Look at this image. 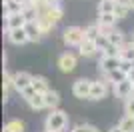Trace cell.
Returning a JSON list of instances; mask_svg holds the SVG:
<instances>
[{
  "label": "cell",
  "instance_id": "1",
  "mask_svg": "<svg viewBox=\"0 0 134 132\" xmlns=\"http://www.w3.org/2000/svg\"><path fill=\"white\" fill-rule=\"evenodd\" d=\"M66 124H68V114L64 110H52L44 120L46 132H60L66 128Z\"/></svg>",
  "mask_w": 134,
  "mask_h": 132
},
{
  "label": "cell",
  "instance_id": "2",
  "mask_svg": "<svg viewBox=\"0 0 134 132\" xmlns=\"http://www.w3.org/2000/svg\"><path fill=\"white\" fill-rule=\"evenodd\" d=\"M62 40L68 46H80V44L86 40V34H84V28L80 26H68L64 32H62Z\"/></svg>",
  "mask_w": 134,
  "mask_h": 132
},
{
  "label": "cell",
  "instance_id": "3",
  "mask_svg": "<svg viewBox=\"0 0 134 132\" xmlns=\"http://www.w3.org/2000/svg\"><path fill=\"white\" fill-rule=\"evenodd\" d=\"M90 90H92V80L88 78H78L72 84V94L76 98H90Z\"/></svg>",
  "mask_w": 134,
  "mask_h": 132
},
{
  "label": "cell",
  "instance_id": "4",
  "mask_svg": "<svg viewBox=\"0 0 134 132\" xmlns=\"http://www.w3.org/2000/svg\"><path fill=\"white\" fill-rule=\"evenodd\" d=\"M120 62H122V58L120 56H102L100 62H98V70L102 72V74H108V72H114L120 68Z\"/></svg>",
  "mask_w": 134,
  "mask_h": 132
},
{
  "label": "cell",
  "instance_id": "5",
  "mask_svg": "<svg viewBox=\"0 0 134 132\" xmlns=\"http://www.w3.org/2000/svg\"><path fill=\"white\" fill-rule=\"evenodd\" d=\"M32 80H34V76L30 72H24V70L16 72V74H14V88H16L18 92H22L28 86H32Z\"/></svg>",
  "mask_w": 134,
  "mask_h": 132
},
{
  "label": "cell",
  "instance_id": "6",
  "mask_svg": "<svg viewBox=\"0 0 134 132\" xmlns=\"http://www.w3.org/2000/svg\"><path fill=\"white\" fill-rule=\"evenodd\" d=\"M40 14H44V16L56 26V24L60 22V18H62V14H64V10L60 8V4H56V6H44V8H40Z\"/></svg>",
  "mask_w": 134,
  "mask_h": 132
},
{
  "label": "cell",
  "instance_id": "7",
  "mask_svg": "<svg viewBox=\"0 0 134 132\" xmlns=\"http://www.w3.org/2000/svg\"><path fill=\"white\" fill-rule=\"evenodd\" d=\"M132 88H134V84L130 82V80H124V82H120V84H114L112 92H114V96H116V98L128 100L130 96H132Z\"/></svg>",
  "mask_w": 134,
  "mask_h": 132
},
{
  "label": "cell",
  "instance_id": "8",
  "mask_svg": "<svg viewBox=\"0 0 134 132\" xmlns=\"http://www.w3.org/2000/svg\"><path fill=\"white\" fill-rule=\"evenodd\" d=\"M26 18H24L22 12H18V14H10V16H6V28L8 30H18V28H26Z\"/></svg>",
  "mask_w": 134,
  "mask_h": 132
},
{
  "label": "cell",
  "instance_id": "9",
  "mask_svg": "<svg viewBox=\"0 0 134 132\" xmlns=\"http://www.w3.org/2000/svg\"><path fill=\"white\" fill-rule=\"evenodd\" d=\"M58 68H60L62 72H72L74 68H76V56L70 54V52L62 54L60 58H58Z\"/></svg>",
  "mask_w": 134,
  "mask_h": 132
},
{
  "label": "cell",
  "instance_id": "10",
  "mask_svg": "<svg viewBox=\"0 0 134 132\" xmlns=\"http://www.w3.org/2000/svg\"><path fill=\"white\" fill-rule=\"evenodd\" d=\"M108 92L104 80H92V90H90V100H100Z\"/></svg>",
  "mask_w": 134,
  "mask_h": 132
},
{
  "label": "cell",
  "instance_id": "11",
  "mask_svg": "<svg viewBox=\"0 0 134 132\" xmlns=\"http://www.w3.org/2000/svg\"><path fill=\"white\" fill-rule=\"evenodd\" d=\"M8 40L12 44H26L28 42V34H26V28H18V30H8Z\"/></svg>",
  "mask_w": 134,
  "mask_h": 132
},
{
  "label": "cell",
  "instance_id": "12",
  "mask_svg": "<svg viewBox=\"0 0 134 132\" xmlns=\"http://www.w3.org/2000/svg\"><path fill=\"white\" fill-rule=\"evenodd\" d=\"M22 14H24V18H26V22H36L38 16H40V6L30 2V4L22 6Z\"/></svg>",
  "mask_w": 134,
  "mask_h": 132
},
{
  "label": "cell",
  "instance_id": "13",
  "mask_svg": "<svg viewBox=\"0 0 134 132\" xmlns=\"http://www.w3.org/2000/svg\"><path fill=\"white\" fill-rule=\"evenodd\" d=\"M124 80H128V76H126V74H124L120 68H118V70H114V72H108V74H104V82H106V84H112V86H114V84L124 82Z\"/></svg>",
  "mask_w": 134,
  "mask_h": 132
},
{
  "label": "cell",
  "instance_id": "14",
  "mask_svg": "<svg viewBox=\"0 0 134 132\" xmlns=\"http://www.w3.org/2000/svg\"><path fill=\"white\" fill-rule=\"evenodd\" d=\"M44 102H46V108L52 110H58V104H60V94L56 92V90H48L44 94Z\"/></svg>",
  "mask_w": 134,
  "mask_h": 132
},
{
  "label": "cell",
  "instance_id": "15",
  "mask_svg": "<svg viewBox=\"0 0 134 132\" xmlns=\"http://www.w3.org/2000/svg\"><path fill=\"white\" fill-rule=\"evenodd\" d=\"M32 88L36 90V94H42V96H44V94L50 90V86H48V80H46L44 76H34Z\"/></svg>",
  "mask_w": 134,
  "mask_h": 132
},
{
  "label": "cell",
  "instance_id": "16",
  "mask_svg": "<svg viewBox=\"0 0 134 132\" xmlns=\"http://www.w3.org/2000/svg\"><path fill=\"white\" fill-rule=\"evenodd\" d=\"M108 40H110L112 46H116V48H122L124 46V32L120 28H114L110 34H108Z\"/></svg>",
  "mask_w": 134,
  "mask_h": 132
},
{
  "label": "cell",
  "instance_id": "17",
  "mask_svg": "<svg viewBox=\"0 0 134 132\" xmlns=\"http://www.w3.org/2000/svg\"><path fill=\"white\" fill-rule=\"evenodd\" d=\"M26 34H28V40L30 42H38L42 32H40V28L36 26V22H28L26 24Z\"/></svg>",
  "mask_w": 134,
  "mask_h": 132
},
{
  "label": "cell",
  "instance_id": "18",
  "mask_svg": "<svg viewBox=\"0 0 134 132\" xmlns=\"http://www.w3.org/2000/svg\"><path fill=\"white\" fill-rule=\"evenodd\" d=\"M120 58L128 60V62H134V40L132 42H124V46L120 48Z\"/></svg>",
  "mask_w": 134,
  "mask_h": 132
},
{
  "label": "cell",
  "instance_id": "19",
  "mask_svg": "<svg viewBox=\"0 0 134 132\" xmlns=\"http://www.w3.org/2000/svg\"><path fill=\"white\" fill-rule=\"evenodd\" d=\"M116 2L114 0H100L98 2V14H114Z\"/></svg>",
  "mask_w": 134,
  "mask_h": 132
},
{
  "label": "cell",
  "instance_id": "20",
  "mask_svg": "<svg viewBox=\"0 0 134 132\" xmlns=\"http://www.w3.org/2000/svg\"><path fill=\"white\" fill-rule=\"evenodd\" d=\"M78 50H80V54H82V56L88 58V56H92L98 48H96V42H92V40H84V42L78 46Z\"/></svg>",
  "mask_w": 134,
  "mask_h": 132
},
{
  "label": "cell",
  "instance_id": "21",
  "mask_svg": "<svg viewBox=\"0 0 134 132\" xmlns=\"http://www.w3.org/2000/svg\"><path fill=\"white\" fill-rule=\"evenodd\" d=\"M128 12H130V6L126 0H120V2H116V10H114V16L118 18V20H122V18L128 16Z\"/></svg>",
  "mask_w": 134,
  "mask_h": 132
},
{
  "label": "cell",
  "instance_id": "22",
  "mask_svg": "<svg viewBox=\"0 0 134 132\" xmlns=\"http://www.w3.org/2000/svg\"><path fill=\"white\" fill-rule=\"evenodd\" d=\"M36 26L40 28V32H42V34H48V32L52 30V28H54V24H52V22L48 20V18H46L44 14H40V16H38V20H36Z\"/></svg>",
  "mask_w": 134,
  "mask_h": 132
},
{
  "label": "cell",
  "instance_id": "23",
  "mask_svg": "<svg viewBox=\"0 0 134 132\" xmlns=\"http://www.w3.org/2000/svg\"><path fill=\"white\" fill-rule=\"evenodd\" d=\"M84 34H86V40H92V42H94L102 32H100V26H98V24H90V26L84 28Z\"/></svg>",
  "mask_w": 134,
  "mask_h": 132
},
{
  "label": "cell",
  "instance_id": "24",
  "mask_svg": "<svg viewBox=\"0 0 134 132\" xmlns=\"http://www.w3.org/2000/svg\"><path fill=\"white\" fill-rule=\"evenodd\" d=\"M28 106H30L32 110H42V108H46L44 96H42V94H36L34 98H30V100H28Z\"/></svg>",
  "mask_w": 134,
  "mask_h": 132
},
{
  "label": "cell",
  "instance_id": "25",
  "mask_svg": "<svg viewBox=\"0 0 134 132\" xmlns=\"http://www.w3.org/2000/svg\"><path fill=\"white\" fill-rule=\"evenodd\" d=\"M118 126L122 132H134V116H124Z\"/></svg>",
  "mask_w": 134,
  "mask_h": 132
},
{
  "label": "cell",
  "instance_id": "26",
  "mask_svg": "<svg viewBox=\"0 0 134 132\" xmlns=\"http://www.w3.org/2000/svg\"><path fill=\"white\" fill-rule=\"evenodd\" d=\"M18 12H22V6H20V4H16L14 0H12V2H4V14H6V16L18 14Z\"/></svg>",
  "mask_w": 134,
  "mask_h": 132
},
{
  "label": "cell",
  "instance_id": "27",
  "mask_svg": "<svg viewBox=\"0 0 134 132\" xmlns=\"http://www.w3.org/2000/svg\"><path fill=\"white\" fill-rule=\"evenodd\" d=\"M4 132H24V124L20 120H10V122H6Z\"/></svg>",
  "mask_w": 134,
  "mask_h": 132
},
{
  "label": "cell",
  "instance_id": "28",
  "mask_svg": "<svg viewBox=\"0 0 134 132\" xmlns=\"http://www.w3.org/2000/svg\"><path fill=\"white\" fill-rule=\"evenodd\" d=\"M94 42H96V48H98V50H102V52H104L106 48H110V46H112V44H110V40H108V36H104V34H100V36H98V38H96Z\"/></svg>",
  "mask_w": 134,
  "mask_h": 132
},
{
  "label": "cell",
  "instance_id": "29",
  "mask_svg": "<svg viewBox=\"0 0 134 132\" xmlns=\"http://www.w3.org/2000/svg\"><path fill=\"white\" fill-rule=\"evenodd\" d=\"M124 112H126V116H134V96H130L124 102Z\"/></svg>",
  "mask_w": 134,
  "mask_h": 132
},
{
  "label": "cell",
  "instance_id": "30",
  "mask_svg": "<svg viewBox=\"0 0 134 132\" xmlns=\"http://www.w3.org/2000/svg\"><path fill=\"white\" fill-rule=\"evenodd\" d=\"M120 70H122L124 74H126V76H128L130 72L134 70V62H128V60H122V62H120Z\"/></svg>",
  "mask_w": 134,
  "mask_h": 132
},
{
  "label": "cell",
  "instance_id": "31",
  "mask_svg": "<svg viewBox=\"0 0 134 132\" xmlns=\"http://www.w3.org/2000/svg\"><path fill=\"white\" fill-rule=\"evenodd\" d=\"M60 2V0H32V4L40 6V8H44V6H56Z\"/></svg>",
  "mask_w": 134,
  "mask_h": 132
},
{
  "label": "cell",
  "instance_id": "32",
  "mask_svg": "<svg viewBox=\"0 0 134 132\" xmlns=\"http://www.w3.org/2000/svg\"><path fill=\"white\" fill-rule=\"evenodd\" d=\"M92 130V124H86V122H80V124H76V126L72 128L70 132H90Z\"/></svg>",
  "mask_w": 134,
  "mask_h": 132
},
{
  "label": "cell",
  "instance_id": "33",
  "mask_svg": "<svg viewBox=\"0 0 134 132\" xmlns=\"http://www.w3.org/2000/svg\"><path fill=\"white\" fill-rule=\"evenodd\" d=\"M20 94H22V98H24V100H26V102H28V100H30V98H34V96H36V90H34L32 86H28L26 90H22V92H20Z\"/></svg>",
  "mask_w": 134,
  "mask_h": 132
},
{
  "label": "cell",
  "instance_id": "34",
  "mask_svg": "<svg viewBox=\"0 0 134 132\" xmlns=\"http://www.w3.org/2000/svg\"><path fill=\"white\" fill-rule=\"evenodd\" d=\"M8 96H10V90H8V88H2V100H4V102H8Z\"/></svg>",
  "mask_w": 134,
  "mask_h": 132
},
{
  "label": "cell",
  "instance_id": "35",
  "mask_svg": "<svg viewBox=\"0 0 134 132\" xmlns=\"http://www.w3.org/2000/svg\"><path fill=\"white\" fill-rule=\"evenodd\" d=\"M128 80H130V82L134 84V70H132V72H130V74H128Z\"/></svg>",
  "mask_w": 134,
  "mask_h": 132
},
{
  "label": "cell",
  "instance_id": "36",
  "mask_svg": "<svg viewBox=\"0 0 134 132\" xmlns=\"http://www.w3.org/2000/svg\"><path fill=\"white\" fill-rule=\"evenodd\" d=\"M108 132H122V130H120V126H114V128H110Z\"/></svg>",
  "mask_w": 134,
  "mask_h": 132
},
{
  "label": "cell",
  "instance_id": "37",
  "mask_svg": "<svg viewBox=\"0 0 134 132\" xmlns=\"http://www.w3.org/2000/svg\"><path fill=\"white\" fill-rule=\"evenodd\" d=\"M128 2V6H130V10H134V0H126Z\"/></svg>",
  "mask_w": 134,
  "mask_h": 132
},
{
  "label": "cell",
  "instance_id": "38",
  "mask_svg": "<svg viewBox=\"0 0 134 132\" xmlns=\"http://www.w3.org/2000/svg\"><path fill=\"white\" fill-rule=\"evenodd\" d=\"M90 132H100V130H96V128H94V126H92V130H90Z\"/></svg>",
  "mask_w": 134,
  "mask_h": 132
},
{
  "label": "cell",
  "instance_id": "39",
  "mask_svg": "<svg viewBox=\"0 0 134 132\" xmlns=\"http://www.w3.org/2000/svg\"><path fill=\"white\" fill-rule=\"evenodd\" d=\"M132 96H134V88H132Z\"/></svg>",
  "mask_w": 134,
  "mask_h": 132
},
{
  "label": "cell",
  "instance_id": "40",
  "mask_svg": "<svg viewBox=\"0 0 134 132\" xmlns=\"http://www.w3.org/2000/svg\"><path fill=\"white\" fill-rule=\"evenodd\" d=\"M114 2H120V0H114Z\"/></svg>",
  "mask_w": 134,
  "mask_h": 132
},
{
  "label": "cell",
  "instance_id": "41",
  "mask_svg": "<svg viewBox=\"0 0 134 132\" xmlns=\"http://www.w3.org/2000/svg\"><path fill=\"white\" fill-rule=\"evenodd\" d=\"M132 40H134V38H132Z\"/></svg>",
  "mask_w": 134,
  "mask_h": 132
}]
</instances>
